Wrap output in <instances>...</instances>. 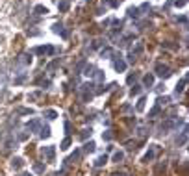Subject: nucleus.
<instances>
[{
    "mask_svg": "<svg viewBox=\"0 0 189 176\" xmlns=\"http://www.w3.org/2000/svg\"><path fill=\"white\" fill-rule=\"evenodd\" d=\"M156 150H158V145H152L150 148H148V152L143 156V161L145 163H148V161H152V159L156 158Z\"/></svg>",
    "mask_w": 189,
    "mask_h": 176,
    "instance_id": "6e6552de",
    "label": "nucleus"
},
{
    "mask_svg": "<svg viewBox=\"0 0 189 176\" xmlns=\"http://www.w3.org/2000/svg\"><path fill=\"white\" fill-rule=\"evenodd\" d=\"M21 176H32V174H30V173H22Z\"/></svg>",
    "mask_w": 189,
    "mask_h": 176,
    "instance_id": "603ef678",
    "label": "nucleus"
},
{
    "mask_svg": "<svg viewBox=\"0 0 189 176\" xmlns=\"http://www.w3.org/2000/svg\"><path fill=\"white\" fill-rule=\"evenodd\" d=\"M145 102H147V98H145V96H141L139 102H137V106H135L137 111H143V109H145Z\"/></svg>",
    "mask_w": 189,
    "mask_h": 176,
    "instance_id": "f704fd0d",
    "label": "nucleus"
},
{
    "mask_svg": "<svg viewBox=\"0 0 189 176\" xmlns=\"http://www.w3.org/2000/svg\"><path fill=\"white\" fill-rule=\"evenodd\" d=\"M70 147V137H65V139H63V143H61V150H67V148H69Z\"/></svg>",
    "mask_w": 189,
    "mask_h": 176,
    "instance_id": "ea45409f",
    "label": "nucleus"
},
{
    "mask_svg": "<svg viewBox=\"0 0 189 176\" xmlns=\"http://www.w3.org/2000/svg\"><path fill=\"white\" fill-rule=\"evenodd\" d=\"M113 161H115V163H121V161H123V159H124V152L123 150H117L115 152V154H113Z\"/></svg>",
    "mask_w": 189,
    "mask_h": 176,
    "instance_id": "bb28decb",
    "label": "nucleus"
},
{
    "mask_svg": "<svg viewBox=\"0 0 189 176\" xmlns=\"http://www.w3.org/2000/svg\"><path fill=\"white\" fill-rule=\"evenodd\" d=\"M130 109H132V106H130V104H126V106H123V111H130Z\"/></svg>",
    "mask_w": 189,
    "mask_h": 176,
    "instance_id": "8fccbe9b",
    "label": "nucleus"
},
{
    "mask_svg": "<svg viewBox=\"0 0 189 176\" xmlns=\"http://www.w3.org/2000/svg\"><path fill=\"white\" fill-rule=\"evenodd\" d=\"M91 134H93V130H91V128H84V130H82V132H80V135H78V137H80L82 141H84V139H87V137H91Z\"/></svg>",
    "mask_w": 189,
    "mask_h": 176,
    "instance_id": "b1692460",
    "label": "nucleus"
},
{
    "mask_svg": "<svg viewBox=\"0 0 189 176\" xmlns=\"http://www.w3.org/2000/svg\"><path fill=\"white\" fill-rule=\"evenodd\" d=\"M139 93H141V85H133V87L132 89H130V95H132V96H135V95H139Z\"/></svg>",
    "mask_w": 189,
    "mask_h": 176,
    "instance_id": "58836bf2",
    "label": "nucleus"
},
{
    "mask_svg": "<svg viewBox=\"0 0 189 176\" xmlns=\"http://www.w3.org/2000/svg\"><path fill=\"white\" fill-rule=\"evenodd\" d=\"M67 2H69V0H67Z\"/></svg>",
    "mask_w": 189,
    "mask_h": 176,
    "instance_id": "864d4df0",
    "label": "nucleus"
},
{
    "mask_svg": "<svg viewBox=\"0 0 189 176\" xmlns=\"http://www.w3.org/2000/svg\"><path fill=\"white\" fill-rule=\"evenodd\" d=\"M85 65H87V60H85V58H82V60L76 63V67H74V74H82V70L85 69Z\"/></svg>",
    "mask_w": 189,
    "mask_h": 176,
    "instance_id": "ddd939ff",
    "label": "nucleus"
},
{
    "mask_svg": "<svg viewBox=\"0 0 189 176\" xmlns=\"http://www.w3.org/2000/svg\"><path fill=\"white\" fill-rule=\"evenodd\" d=\"M139 9H137V7H128V17L130 19H139Z\"/></svg>",
    "mask_w": 189,
    "mask_h": 176,
    "instance_id": "393cba45",
    "label": "nucleus"
},
{
    "mask_svg": "<svg viewBox=\"0 0 189 176\" xmlns=\"http://www.w3.org/2000/svg\"><path fill=\"white\" fill-rule=\"evenodd\" d=\"M106 163H108V156L102 154V156H98V158H97V161H94V167H104Z\"/></svg>",
    "mask_w": 189,
    "mask_h": 176,
    "instance_id": "a211bd4d",
    "label": "nucleus"
},
{
    "mask_svg": "<svg viewBox=\"0 0 189 176\" xmlns=\"http://www.w3.org/2000/svg\"><path fill=\"white\" fill-rule=\"evenodd\" d=\"M137 9H139V11H143V13H147V11H150L152 7H150V4H148V2H145L143 6H141V7H137Z\"/></svg>",
    "mask_w": 189,
    "mask_h": 176,
    "instance_id": "37998d69",
    "label": "nucleus"
},
{
    "mask_svg": "<svg viewBox=\"0 0 189 176\" xmlns=\"http://www.w3.org/2000/svg\"><path fill=\"white\" fill-rule=\"evenodd\" d=\"M171 67H169V65H165V63H158L156 65V76L158 78H163V80H165V78H169V76H171Z\"/></svg>",
    "mask_w": 189,
    "mask_h": 176,
    "instance_id": "7ed1b4c3",
    "label": "nucleus"
},
{
    "mask_svg": "<svg viewBox=\"0 0 189 176\" xmlns=\"http://www.w3.org/2000/svg\"><path fill=\"white\" fill-rule=\"evenodd\" d=\"M94 87H97V85H94L93 82H85V84H82V85H80V91H82V100H84V102H89V100L93 98Z\"/></svg>",
    "mask_w": 189,
    "mask_h": 176,
    "instance_id": "f257e3e1",
    "label": "nucleus"
},
{
    "mask_svg": "<svg viewBox=\"0 0 189 176\" xmlns=\"http://www.w3.org/2000/svg\"><path fill=\"white\" fill-rule=\"evenodd\" d=\"M143 85L145 87H154V74H145L143 76Z\"/></svg>",
    "mask_w": 189,
    "mask_h": 176,
    "instance_id": "f8f14e48",
    "label": "nucleus"
},
{
    "mask_svg": "<svg viewBox=\"0 0 189 176\" xmlns=\"http://www.w3.org/2000/svg\"><path fill=\"white\" fill-rule=\"evenodd\" d=\"M69 2H67V0H60V2H58V9L61 11V13H65V11H69Z\"/></svg>",
    "mask_w": 189,
    "mask_h": 176,
    "instance_id": "4be33fe9",
    "label": "nucleus"
},
{
    "mask_svg": "<svg viewBox=\"0 0 189 176\" xmlns=\"http://www.w3.org/2000/svg\"><path fill=\"white\" fill-rule=\"evenodd\" d=\"M26 128H28L30 132H39V128H41V120H39V119H32L30 122H26Z\"/></svg>",
    "mask_w": 189,
    "mask_h": 176,
    "instance_id": "9b49d317",
    "label": "nucleus"
},
{
    "mask_svg": "<svg viewBox=\"0 0 189 176\" xmlns=\"http://www.w3.org/2000/svg\"><path fill=\"white\" fill-rule=\"evenodd\" d=\"M169 102V96H158V106H165V104H167Z\"/></svg>",
    "mask_w": 189,
    "mask_h": 176,
    "instance_id": "a19ab883",
    "label": "nucleus"
},
{
    "mask_svg": "<svg viewBox=\"0 0 189 176\" xmlns=\"http://www.w3.org/2000/svg\"><path fill=\"white\" fill-rule=\"evenodd\" d=\"M186 2H187V0H176L174 6H176V7H182V6H186Z\"/></svg>",
    "mask_w": 189,
    "mask_h": 176,
    "instance_id": "a18cd8bd",
    "label": "nucleus"
},
{
    "mask_svg": "<svg viewBox=\"0 0 189 176\" xmlns=\"http://www.w3.org/2000/svg\"><path fill=\"white\" fill-rule=\"evenodd\" d=\"M137 78H139V74H137V72H132V74H128V78H126V82H128V84L132 85L133 82L137 80Z\"/></svg>",
    "mask_w": 189,
    "mask_h": 176,
    "instance_id": "4c0bfd02",
    "label": "nucleus"
},
{
    "mask_svg": "<svg viewBox=\"0 0 189 176\" xmlns=\"http://www.w3.org/2000/svg\"><path fill=\"white\" fill-rule=\"evenodd\" d=\"M34 171H35V173H39V174H41V173H45V163H34Z\"/></svg>",
    "mask_w": 189,
    "mask_h": 176,
    "instance_id": "7c9ffc66",
    "label": "nucleus"
},
{
    "mask_svg": "<svg viewBox=\"0 0 189 176\" xmlns=\"http://www.w3.org/2000/svg\"><path fill=\"white\" fill-rule=\"evenodd\" d=\"M43 156H45L48 161H54V158H56V147H43Z\"/></svg>",
    "mask_w": 189,
    "mask_h": 176,
    "instance_id": "0eeeda50",
    "label": "nucleus"
},
{
    "mask_svg": "<svg viewBox=\"0 0 189 176\" xmlns=\"http://www.w3.org/2000/svg\"><path fill=\"white\" fill-rule=\"evenodd\" d=\"M26 78H28V74H26V72H21V76H19V78H15V85L24 84V82H26Z\"/></svg>",
    "mask_w": 189,
    "mask_h": 176,
    "instance_id": "473e14b6",
    "label": "nucleus"
},
{
    "mask_svg": "<svg viewBox=\"0 0 189 176\" xmlns=\"http://www.w3.org/2000/svg\"><path fill=\"white\" fill-rule=\"evenodd\" d=\"M106 13V7H104V9H102V7H98V9H97V15H104Z\"/></svg>",
    "mask_w": 189,
    "mask_h": 176,
    "instance_id": "09e8293b",
    "label": "nucleus"
},
{
    "mask_svg": "<svg viewBox=\"0 0 189 176\" xmlns=\"http://www.w3.org/2000/svg\"><path fill=\"white\" fill-rule=\"evenodd\" d=\"M52 32L54 33H58V35H61L63 39H67L70 35V32L69 30H65V26L61 24V22H54V26H52Z\"/></svg>",
    "mask_w": 189,
    "mask_h": 176,
    "instance_id": "39448f33",
    "label": "nucleus"
},
{
    "mask_svg": "<svg viewBox=\"0 0 189 176\" xmlns=\"http://www.w3.org/2000/svg\"><path fill=\"white\" fill-rule=\"evenodd\" d=\"M187 143V126H184V130L180 132V135L176 137V147H184Z\"/></svg>",
    "mask_w": 189,
    "mask_h": 176,
    "instance_id": "1a4fd4ad",
    "label": "nucleus"
},
{
    "mask_svg": "<svg viewBox=\"0 0 189 176\" xmlns=\"http://www.w3.org/2000/svg\"><path fill=\"white\" fill-rule=\"evenodd\" d=\"M113 137V134H111V130H106L104 134H102V139H106V141H111Z\"/></svg>",
    "mask_w": 189,
    "mask_h": 176,
    "instance_id": "c03bdc74",
    "label": "nucleus"
},
{
    "mask_svg": "<svg viewBox=\"0 0 189 176\" xmlns=\"http://www.w3.org/2000/svg\"><path fill=\"white\" fill-rule=\"evenodd\" d=\"M113 87H115V84H108V85H98V89H94V93H97V95H102V93H108V91H111Z\"/></svg>",
    "mask_w": 189,
    "mask_h": 176,
    "instance_id": "4468645a",
    "label": "nucleus"
},
{
    "mask_svg": "<svg viewBox=\"0 0 189 176\" xmlns=\"http://www.w3.org/2000/svg\"><path fill=\"white\" fill-rule=\"evenodd\" d=\"M39 137H41V139L50 137V126H48V124H45V126L39 128Z\"/></svg>",
    "mask_w": 189,
    "mask_h": 176,
    "instance_id": "2eb2a0df",
    "label": "nucleus"
},
{
    "mask_svg": "<svg viewBox=\"0 0 189 176\" xmlns=\"http://www.w3.org/2000/svg\"><path fill=\"white\" fill-rule=\"evenodd\" d=\"M148 134H150V130H147V126L137 128V135H139V137H145V135H148Z\"/></svg>",
    "mask_w": 189,
    "mask_h": 176,
    "instance_id": "c756f323",
    "label": "nucleus"
},
{
    "mask_svg": "<svg viewBox=\"0 0 189 176\" xmlns=\"http://www.w3.org/2000/svg\"><path fill=\"white\" fill-rule=\"evenodd\" d=\"M93 78H97L98 82H104V70L97 69V70H94V76H93Z\"/></svg>",
    "mask_w": 189,
    "mask_h": 176,
    "instance_id": "c9c22d12",
    "label": "nucleus"
},
{
    "mask_svg": "<svg viewBox=\"0 0 189 176\" xmlns=\"http://www.w3.org/2000/svg\"><path fill=\"white\" fill-rule=\"evenodd\" d=\"M94 148H97V145H94L93 141H87V143L84 145V150L85 152H94Z\"/></svg>",
    "mask_w": 189,
    "mask_h": 176,
    "instance_id": "c85d7f7f",
    "label": "nucleus"
},
{
    "mask_svg": "<svg viewBox=\"0 0 189 176\" xmlns=\"http://www.w3.org/2000/svg\"><path fill=\"white\" fill-rule=\"evenodd\" d=\"M17 65H21V67H30L32 65V54H19Z\"/></svg>",
    "mask_w": 189,
    "mask_h": 176,
    "instance_id": "423d86ee",
    "label": "nucleus"
},
{
    "mask_svg": "<svg viewBox=\"0 0 189 176\" xmlns=\"http://www.w3.org/2000/svg\"><path fill=\"white\" fill-rule=\"evenodd\" d=\"M19 139H21V141H24V139H28V134H24V132H22V134H19Z\"/></svg>",
    "mask_w": 189,
    "mask_h": 176,
    "instance_id": "de8ad7c7",
    "label": "nucleus"
},
{
    "mask_svg": "<svg viewBox=\"0 0 189 176\" xmlns=\"http://www.w3.org/2000/svg\"><path fill=\"white\" fill-rule=\"evenodd\" d=\"M15 111H17V115H34V109L32 108H17Z\"/></svg>",
    "mask_w": 189,
    "mask_h": 176,
    "instance_id": "412c9836",
    "label": "nucleus"
},
{
    "mask_svg": "<svg viewBox=\"0 0 189 176\" xmlns=\"http://www.w3.org/2000/svg\"><path fill=\"white\" fill-rule=\"evenodd\" d=\"M22 165H24V159L22 158H13L11 159V167H13V169H21Z\"/></svg>",
    "mask_w": 189,
    "mask_h": 176,
    "instance_id": "6ab92c4d",
    "label": "nucleus"
},
{
    "mask_svg": "<svg viewBox=\"0 0 189 176\" xmlns=\"http://www.w3.org/2000/svg\"><path fill=\"white\" fill-rule=\"evenodd\" d=\"M32 52H34V54H41V56H52V54H56V46H52V45L35 46Z\"/></svg>",
    "mask_w": 189,
    "mask_h": 176,
    "instance_id": "f03ea898",
    "label": "nucleus"
},
{
    "mask_svg": "<svg viewBox=\"0 0 189 176\" xmlns=\"http://www.w3.org/2000/svg\"><path fill=\"white\" fill-rule=\"evenodd\" d=\"M94 70H97V67H94V65H85L84 74H85V76H89V78H93V76H94Z\"/></svg>",
    "mask_w": 189,
    "mask_h": 176,
    "instance_id": "aec40b11",
    "label": "nucleus"
},
{
    "mask_svg": "<svg viewBox=\"0 0 189 176\" xmlns=\"http://www.w3.org/2000/svg\"><path fill=\"white\" fill-rule=\"evenodd\" d=\"M115 176H130V174H128V173H117Z\"/></svg>",
    "mask_w": 189,
    "mask_h": 176,
    "instance_id": "3c124183",
    "label": "nucleus"
},
{
    "mask_svg": "<svg viewBox=\"0 0 189 176\" xmlns=\"http://www.w3.org/2000/svg\"><path fill=\"white\" fill-rule=\"evenodd\" d=\"M113 54H115V50H113L111 46H104L102 52H100V56L102 58H113Z\"/></svg>",
    "mask_w": 189,
    "mask_h": 176,
    "instance_id": "f3484780",
    "label": "nucleus"
},
{
    "mask_svg": "<svg viewBox=\"0 0 189 176\" xmlns=\"http://www.w3.org/2000/svg\"><path fill=\"white\" fill-rule=\"evenodd\" d=\"M80 156H82V152H80V150H74V154H70V156H69L67 163H74V161H78V159H80Z\"/></svg>",
    "mask_w": 189,
    "mask_h": 176,
    "instance_id": "a878e982",
    "label": "nucleus"
},
{
    "mask_svg": "<svg viewBox=\"0 0 189 176\" xmlns=\"http://www.w3.org/2000/svg\"><path fill=\"white\" fill-rule=\"evenodd\" d=\"M174 21L184 24V26H187V15H178V17H174Z\"/></svg>",
    "mask_w": 189,
    "mask_h": 176,
    "instance_id": "72a5a7b5",
    "label": "nucleus"
},
{
    "mask_svg": "<svg viewBox=\"0 0 189 176\" xmlns=\"http://www.w3.org/2000/svg\"><path fill=\"white\" fill-rule=\"evenodd\" d=\"M160 113H161V106H158V104H156L154 108H152L150 111H148V117H158Z\"/></svg>",
    "mask_w": 189,
    "mask_h": 176,
    "instance_id": "cd10ccee",
    "label": "nucleus"
},
{
    "mask_svg": "<svg viewBox=\"0 0 189 176\" xmlns=\"http://www.w3.org/2000/svg\"><path fill=\"white\" fill-rule=\"evenodd\" d=\"M48 13V9H46V6H43V4H37V6L34 7V15H39V17H41V15H46Z\"/></svg>",
    "mask_w": 189,
    "mask_h": 176,
    "instance_id": "dca6fc26",
    "label": "nucleus"
},
{
    "mask_svg": "<svg viewBox=\"0 0 189 176\" xmlns=\"http://www.w3.org/2000/svg\"><path fill=\"white\" fill-rule=\"evenodd\" d=\"M161 46H163V48H169V50H176V48H178V45H172L171 41H165V43H161Z\"/></svg>",
    "mask_w": 189,
    "mask_h": 176,
    "instance_id": "e433bc0d",
    "label": "nucleus"
},
{
    "mask_svg": "<svg viewBox=\"0 0 189 176\" xmlns=\"http://www.w3.org/2000/svg\"><path fill=\"white\" fill-rule=\"evenodd\" d=\"M113 69H115L117 72H124L126 70V61L123 60L121 54H113Z\"/></svg>",
    "mask_w": 189,
    "mask_h": 176,
    "instance_id": "20e7f679",
    "label": "nucleus"
},
{
    "mask_svg": "<svg viewBox=\"0 0 189 176\" xmlns=\"http://www.w3.org/2000/svg\"><path fill=\"white\" fill-rule=\"evenodd\" d=\"M70 130H72V124L67 120V122H65V132H67V134H70Z\"/></svg>",
    "mask_w": 189,
    "mask_h": 176,
    "instance_id": "49530a36",
    "label": "nucleus"
},
{
    "mask_svg": "<svg viewBox=\"0 0 189 176\" xmlns=\"http://www.w3.org/2000/svg\"><path fill=\"white\" fill-rule=\"evenodd\" d=\"M141 52H143V43H137V45H135V48H132V50H130V54H132V56H139V54Z\"/></svg>",
    "mask_w": 189,
    "mask_h": 176,
    "instance_id": "5701e85b",
    "label": "nucleus"
},
{
    "mask_svg": "<svg viewBox=\"0 0 189 176\" xmlns=\"http://www.w3.org/2000/svg\"><path fill=\"white\" fill-rule=\"evenodd\" d=\"M45 117L52 120V119H56V117H58V113L54 111V109H45Z\"/></svg>",
    "mask_w": 189,
    "mask_h": 176,
    "instance_id": "2f4dec72",
    "label": "nucleus"
},
{
    "mask_svg": "<svg viewBox=\"0 0 189 176\" xmlns=\"http://www.w3.org/2000/svg\"><path fill=\"white\" fill-rule=\"evenodd\" d=\"M102 4H108V6H111V7H117L119 6V0H102Z\"/></svg>",
    "mask_w": 189,
    "mask_h": 176,
    "instance_id": "79ce46f5",
    "label": "nucleus"
},
{
    "mask_svg": "<svg viewBox=\"0 0 189 176\" xmlns=\"http://www.w3.org/2000/svg\"><path fill=\"white\" fill-rule=\"evenodd\" d=\"M186 85H187V76H184L182 80L178 82V84H176V87H174V95L178 96V95H182L184 93V89H186Z\"/></svg>",
    "mask_w": 189,
    "mask_h": 176,
    "instance_id": "9d476101",
    "label": "nucleus"
}]
</instances>
